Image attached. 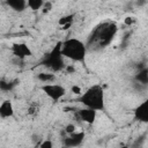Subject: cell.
Returning <instances> with one entry per match:
<instances>
[{
	"instance_id": "obj_1",
	"label": "cell",
	"mask_w": 148,
	"mask_h": 148,
	"mask_svg": "<svg viewBox=\"0 0 148 148\" xmlns=\"http://www.w3.org/2000/svg\"><path fill=\"white\" fill-rule=\"evenodd\" d=\"M80 103L88 109L96 112L103 111L105 109V94L104 89L99 84H92L80 96Z\"/></svg>"
},
{
	"instance_id": "obj_2",
	"label": "cell",
	"mask_w": 148,
	"mask_h": 148,
	"mask_svg": "<svg viewBox=\"0 0 148 148\" xmlns=\"http://www.w3.org/2000/svg\"><path fill=\"white\" fill-rule=\"evenodd\" d=\"M61 54L64 58L69 59L74 62H82L87 56V45L76 37L67 38L60 44Z\"/></svg>"
},
{
	"instance_id": "obj_3",
	"label": "cell",
	"mask_w": 148,
	"mask_h": 148,
	"mask_svg": "<svg viewBox=\"0 0 148 148\" xmlns=\"http://www.w3.org/2000/svg\"><path fill=\"white\" fill-rule=\"evenodd\" d=\"M116 32H117V27L113 23H110V22L103 23V24L98 25L96 28V30L92 32V35H91L92 44H95L99 47H104L111 43Z\"/></svg>"
},
{
	"instance_id": "obj_4",
	"label": "cell",
	"mask_w": 148,
	"mask_h": 148,
	"mask_svg": "<svg viewBox=\"0 0 148 148\" xmlns=\"http://www.w3.org/2000/svg\"><path fill=\"white\" fill-rule=\"evenodd\" d=\"M44 65L50 68L53 72H59L61 69H64L65 62H64V56L61 54V50H60V44L58 46H56L46 57L44 60Z\"/></svg>"
},
{
	"instance_id": "obj_5",
	"label": "cell",
	"mask_w": 148,
	"mask_h": 148,
	"mask_svg": "<svg viewBox=\"0 0 148 148\" xmlns=\"http://www.w3.org/2000/svg\"><path fill=\"white\" fill-rule=\"evenodd\" d=\"M42 91L53 102H59L66 95V88L59 83H46L40 87Z\"/></svg>"
},
{
	"instance_id": "obj_6",
	"label": "cell",
	"mask_w": 148,
	"mask_h": 148,
	"mask_svg": "<svg viewBox=\"0 0 148 148\" xmlns=\"http://www.w3.org/2000/svg\"><path fill=\"white\" fill-rule=\"evenodd\" d=\"M134 118L140 123L148 124V97L134 109Z\"/></svg>"
},
{
	"instance_id": "obj_7",
	"label": "cell",
	"mask_w": 148,
	"mask_h": 148,
	"mask_svg": "<svg viewBox=\"0 0 148 148\" xmlns=\"http://www.w3.org/2000/svg\"><path fill=\"white\" fill-rule=\"evenodd\" d=\"M10 51L18 59H24V58L30 57L32 54L30 47L24 43H15V44H13L12 47H10Z\"/></svg>"
},
{
	"instance_id": "obj_8",
	"label": "cell",
	"mask_w": 148,
	"mask_h": 148,
	"mask_svg": "<svg viewBox=\"0 0 148 148\" xmlns=\"http://www.w3.org/2000/svg\"><path fill=\"white\" fill-rule=\"evenodd\" d=\"M84 139V133L83 132H75L71 135H67L64 139V145L68 148H75L79 147Z\"/></svg>"
},
{
	"instance_id": "obj_9",
	"label": "cell",
	"mask_w": 148,
	"mask_h": 148,
	"mask_svg": "<svg viewBox=\"0 0 148 148\" xmlns=\"http://www.w3.org/2000/svg\"><path fill=\"white\" fill-rule=\"evenodd\" d=\"M96 117H97V112L91 109H88V108H83L77 111V118L81 121L89 124V125H92L95 123Z\"/></svg>"
},
{
	"instance_id": "obj_10",
	"label": "cell",
	"mask_w": 148,
	"mask_h": 148,
	"mask_svg": "<svg viewBox=\"0 0 148 148\" xmlns=\"http://www.w3.org/2000/svg\"><path fill=\"white\" fill-rule=\"evenodd\" d=\"M14 116V105L9 99L2 101L0 104V117L2 119H7Z\"/></svg>"
},
{
	"instance_id": "obj_11",
	"label": "cell",
	"mask_w": 148,
	"mask_h": 148,
	"mask_svg": "<svg viewBox=\"0 0 148 148\" xmlns=\"http://www.w3.org/2000/svg\"><path fill=\"white\" fill-rule=\"evenodd\" d=\"M6 3L8 5V7L16 12H22L25 8H28V3L25 0H8L6 1Z\"/></svg>"
},
{
	"instance_id": "obj_12",
	"label": "cell",
	"mask_w": 148,
	"mask_h": 148,
	"mask_svg": "<svg viewBox=\"0 0 148 148\" xmlns=\"http://www.w3.org/2000/svg\"><path fill=\"white\" fill-rule=\"evenodd\" d=\"M37 79H38L40 82H43L44 84H46V83H53V81L56 80V75H54L53 73L40 72V73H38Z\"/></svg>"
},
{
	"instance_id": "obj_13",
	"label": "cell",
	"mask_w": 148,
	"mask_h": 148,
	"mask_svg": "<svg viewBox=\"0 0 148 148\" xmlns=\"http://www.w3.org/2000/svg\"><path fill=\"white\" fill-rule=\"evenodd\" d=\"M27 3H28V8H30L31 10H38L43 8L45 2L43 0H27Z\"/></svg>"
},
{
	"instance_id": "obj_14",
	"label": "cell",
	"mask_w": 148,
	"mask_h": 148,
	"mask_svg": "<svg viewBox=\"0 0 148 148\" xmlns=\"http://www.w3.org/2000/svg\"><path fill=\"white\" fill-rule=\"evenodd\" d=\"M135 80L138 82H140L141 84H147L148 83V71L147 69H142L141 72H139L135 76Z\"/></svg>"
},
{
	"instance_id": "obj_15",
	"label": "cell",
	"mask_w": 148,
	"mask_h": 148,
	"mask_svg": "<svg viewBox=\"0 0 148 148\" xmlns=\"http://www.w3.org/2000/svg\"><path fill=\"white\" fill-rule=\"evenodd\" d=\"M73 18H74V15H73V14H69V15H65V16H62V17H60V18H59L58 23H59V25H61V27H65V25L72 24V23H73Z\"/></svg>"
},
{
	"instance_id": "obj_16",
	"label": "cell",
	"mask_w": 148,
	"mask_h": 148,
	"mask_svg": "<svg viewBox=\"0 0 148 148\" xmlns=\"http://www.w3.org/2000/svg\"><path fill=\"white\" fill-rule=\"evenodd\" d=\"M39 113V106L36 105V104H31L29 108H28V114L29 116H36Z\"/></svg>"
},
{
	"instance_id": "obj_17",
	"label": "cell",
	"mask_w": 148,
	"mask_h": 148,
	"mask_svg": "<svg viewBox=\"0 0 148 148\" xmlns=\"http://www.w3.org/2000/svg\"><path fill=\"white\" fill-rule=\"evenodd\" d=\"M75 132H76V126L74 124H67L65 126V133H67V135H71Z\"/></svg>"
},
{
	"instance_id": "obj_18",
	"label": "cell",
	"mask_w": 148,
	"mask_h": 148,
	"mask_svg": "<svg viewBox=\"0 0 148 148\" xmlns=\"http://www.w3.org/2000/svg\"><path fill=\"white\" fill-rule=\"evenodd\" d=\"M39 148H53V142L49 139H45L40 142L39 145Z\"/></svg>"
},
{
	"instance_id": "obj_19",
	"label": "cell",
	"mask_w": 148,
	"mask_h": 148,
	"mask_svg": "<svg viewBox=\"0 0 148 148\" xmlns=\"http://www.w3.org/2000/svg\"><path fill=\"white\" fill-rule=\"evenodd\" d=\"M71 90H72V92L75 94V95H80V96L82 95V89H81L79 86H75V84H74V86L71 88Z\"/></svg>"
},
{
	"instance_id": "obj_20",
	"label": "cell",
	"mask_w": 148,
	"mask_h": 148,
	"mask_svg": "<svg viewBox=\"0 0 148 148\" xmlns=\"http://www.w3.org/2000/svg\"><path fill=\"white\" fill-rule=\"evenodd\" d=\"M51 8H52V3L49 2V1H46V2L44 3V6H43V12H44V13H45V12H49Z\"/></svg>"
},
{
	"instance_id": "obj_21",
	"label": "cell",
	"mask_w": 148,
	"mask_h": 148,
	"mask_svg": "<svg viewBox=\"0 0 148 148\" xmlns=\"http://www.w3.org/2000/svg\"><path fill=\"white\" fill-rule=\"evenodd\" d=\"M65 69H66V72H68V73H74V72H75V68H74L73 65H67V66L65 67Z\"/></svg>"
},
{
	"instance_id": "obj_22",
	"label": "cell",
	"mask_w": 148,
	"mask_h": 148,
	"mask_svg": "<svg viewBox=\"0 0 148 148\" xmlns=\"http://www.w3.org/2000/svg\"><path fill=\"white\" fill-rule=\"evenodd\" d=\"M133 17H126L125 18V24H127V25H131L132 23H133Z\"/></svg>"
}]
</instances>
